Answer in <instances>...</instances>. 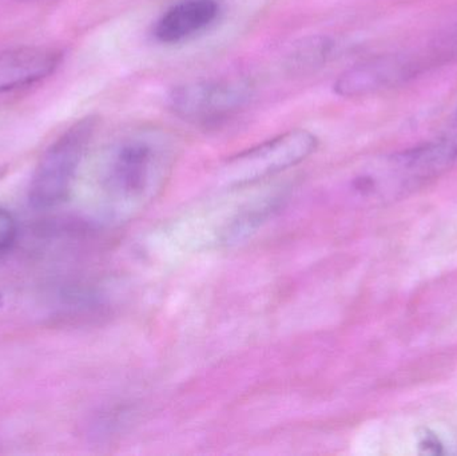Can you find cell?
Masks as SVG:
<instances>
[{
  "instance_id": "6da1fadb",
  "label": "cell",
  "mask_w": 457,
  "mask_h": 456,
  "mask_svg": "<svg viewBox=\"0 0 457 456\" xmlns=\"http://www.w3.org/2000/svg\"><path fill=\"white\" fill-rule=\"evenodd\" d=\"M173 137L154 128H142L120 137L107 150L102 184L118 214L131 217L158 197L176 163Z\"/></svg>"
},
{
  "instance_id": "7a4b0ae2",
  "label": "cell",
  "mask_w": 457,
  "mask_h": 456,
  "mask_svg": "<svg viewBox=\"0 0 457 456\" xmlns=\"http://www.w3.org/2000/svg\"><path fill=\"white\" fill-rule=\"evenodd\" d=\"M96 128V118H83L70 126L46 150L29 184V200L32 208L48 211L69 197Z\"/></svg>"
},
{
  "instance_id": "3957f363",
  "label": "cell",
  "mask_w": 457,
  "mask_h": 456,
  "mask_svg": "<svg viewBox=\"0 0 457 456\" xmlns=\"http://www.w3.org/2000/svg\"><path fill=\"white\" fill-rule=\"evenodd\" d=\"M317 147L319 138L311 131H287L228 158L222 166L221 179L231 187L255 184L295 168L308 160Z\"/></svg>"
},
{
  "instance_id": "277c9868",
  "label": "cell",
  "mask_w": 457,
  "mask_h": 456,
  "mask_svg": "<svg viewBox=\"0 0 457 456\" xmlns=\"http://www.w3.org/2000/svg\"><path fill=\"white\" fill-rule=\"evenodd\" d=\"M252 85L239 78L195 80L171 91L169 106L189 122L217 123L245 106L252 98Z\"/></svg>"
},
{
  "instance_id": "5b68a950",
  "label": "cell",
  "mask_w": 457,
  "mask_h": 456,
  "mask_svg": "<svg viewBox=\"0 0 457 456\" xmlns=\"http://www.w3.org/2000/svg\"><path fill=\"white\" fill-rule=\"evenodd\" d=\"M431 54H394L368 59L344 71L335 82V93L345 98L370 95L396 87L416 77L431 61Z\"/></svg>"
},
{
  "instance_id": "8992f818",
  "label": "cell",
  "mask_w": 457,
  "mask_h": 456,
  "mask_svg": "<svg viewBox=\"0 0 457 456\" xmlns=\"http://www.w3.org/2000/svg\"><path fill=\"white\" fill-rule=\"evenodd\" d=\"M61 51L24 46L0 53V94L29 87L46 79L61 64Z\"/></svg>"
},
{
  "instance_id": "52a82bcc",
  "label": "cell",
  "mask_w": 457,
  "mask_h": 456,
  "mask_svg": "<svg viewBox=\"0 0 457 456\" xmlns=\"http://www.w3.org/2000/svg\"><path fill=\"white\" fill-rule=\"evenodd\" d=\"M220 12L221 5L217 0H181L155 21L153 35L158 42L176 45L205 31Z\"/></svg>"
},
{
  "instance_id": "ba28073f",
  "label": "cell",
  "mask_w": 457,
  "mask_h": 456,
  "mask_svg": "<svg viewBox=\"0 0 457 456\" xmlns=\"http://www.w3.org/2000/svg\"><path fill=\"white\" fill-rule=\"evenodd\" d=\"M332 50V43L327 37H316L305 42L292 54V67L295 69H313L327 62Z\"/></svg>"
},
{
  "instance_id": "9c48e42d",
  "label": "cell",
  "mask_w": 457,
  "mask_h": 456,
  "mask_svg": "<svg viewBox=\"0 0 457 456\" xmlns=\"http://www.w3.org/2000/svg\"><path fill=\"white\" fill-rule=\"evenodd\" d=\"M18 238V222L15 217L0 208V260L12 251Z\"/></svg>"
},
{
  "instance_id": "30bf717a",
  "label": "cell",
  "mask_w": 457,
  "mask_h": 456,
  "mask_svg": "<svg viewBox=\"0 0 457 456\" xmlns=\"http://www.w3.org/2000/svg\"><path fill=\"white\" fill-rule=\"evenodd\" d=\"M435 142H436L445 158L453 163L457 158V112L453 115V120L448 123V128L445 129V133Z\"/></svg>"
},
{
  "instance_id": "8fae6325",
  "label": "cell",
  "mask_w": 457,
  "mask_h": 456,
  "mask_svg": "<svg viewBox=\"0 0 457 456\" xmlns=\"http://www.w3.org/2000/svg\"><path fill=\"white\" fill-rule=\"evenodd\" d=\"M420 452L421 454L439 455L443 452V446L439 439L432 434L426 433L420 439Z\"/></svg>"
},
{
  "instance_id": "7c38bea8",
  "label": "cell",
  "mask_w": 457,
  "mask_h": 456,
  "mask_svg": "<svg viewBox=\"0 0 457 456\" xmlns=\"http://www.w3.org/2000/svg\"><path fill=\"white\" fill-rule=\"evenodd\" d=\"M21 2H40V0H21Z\"/></svg>"
}]
</instances>
